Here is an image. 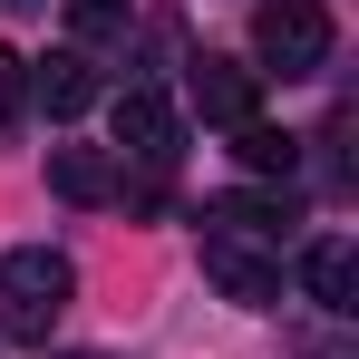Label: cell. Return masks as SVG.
<instances>
[{
  "label": "cell",
  "instance_id": "cell-1",
  "mask_svg": "<svg viewBox=\"0 0 359 359\" xmlns=\"http://www.w3.org/2000/svg\"><path fill=\"white\" fill-rule=\"evenodd\" d=\"M68 292H78V272H68V252H49V243H20V252H0V340H49L59 330Z\"/></svg>",
  "mask_w": 359,
  "mask_h": 359
},
{
  "label": "cell",
  "instance_id": "cell-2",
  "mask_svg": "<svg viewBox=\"0 0 359 359\" xmlns=\"http://www.w3.org/2000/svg\"><path fill=\"white\" fill-rule=\"evenodd\" d=\"M252 59L282 68V78H311L330 59V10L320 0H262L252 10Z\"/></svg>",
  "mask_w": 359,
  "mask_h": 359
},
{
  "label": "cell",
  "instance_id": "cell-3",
  "mask_svg": "<svg viewBox=\"0 0 359 359\" xmlns=\"http://www.w3.org/2000/svg\"><path fill=\"white\" fill-rule=\"evenodd\" d=\"M117 156H136L146 175H165V165L184 156V117L156 97V88H126L117 97Z\"/></svg>",
  "mask_w": 359,
  "mask_h": 359
},
{
  "label": "cell",
  "instance_id": "cell-4",
  "mask_svg": "<svg viewBox=\"0 0 359 359\" xmlns=\"http://www.w3.org/2000/svg\"><path fill=\"white\" fill-rule=\"evenodd\" d=\"M184 97H194V117H214V126H252V117H262V68L194 59V68H184Z\"/></svg>",
  "mask_w": 359,
  "mask_h": 359
},
{
  "label": "cell",
  "instance_id": "cell-5",
  "mask_svg": "<svg viewBox=\"0 0 359 359\" xmlns=\"http://www.w3.org/2000/svg\"><path fill=\"white\" fill-rule=\"evenodd\" d=\"M204 282H214L224 301H243V311H272V301H282V262H272V252H252V243L204 233Z\"/></svg>",
  "mask_w": 359,
  "mask_h": 359
},
{
  "label": "cell",
  "instance_id": "cell-6",
  "mask_svg": "<svg viewBox=\"0 0 359 359\" xmlns=\"http://www.w3.org/2000/svg\"><path fill=\"white\" fill-rule=\"evenodd\" d=\"M204 224H214L224 243H282L292 194H214V204H204Z\"/></svg>",
  "mask_w": 359,
  "mask_h": 359
},
{
  "label": "cell",
  "instance_id": "cell-7",
  "mask_svg": "<svg viewBox=\"0 0 359 359\" xmlns=\"http://www.w3.org/2000/svg\"><path fill=\"white\" fill-rule=\"evenodd\" d=\"M301 292L320 301L330 320L350 311V292H359V252H350V233H320L311 252H301Z\"/></svg>",
  "mask_w": 359,
  "mask_h": 359
},
{
  "label": "cell",
  "instance_id": "cell-8",
  "mask_svg": "<svg viewBox=\"0 0 359 359\" xmlns=\"http://www.w3.org/2000/svg\"><path fill=\"white\" fill-rule=\"evenodd\" d=\"M29 88H39L49 117H78V107H97V59H88V49H49V68H39Z\"/></svg>",
  "mask_w": 359,
  "mask_h": 359
},
{
  "label": "cell",
  "instance_id": "cell-9",
  "mask_svg": "<svg viewBox=\"0 0 359 359\" xmlns=\"http://www.w3.org/2000/svg\"><path fill=\"white\" fill-rule=\"evenodd\" d=\"M49 184H59L68 204H117V165L97 146H49Z\"/></svg>",
  "mask_w": 359,
  "mask_h": 359
},
{
  "label": "cell",
  "instance_id": "cell-10",
  "mask_svg": "<svg viewBox=\"0 0 359 359\" xmlns=\"http://www.w3.org/2000/svg\"><path fill=\"white\" fill-rule=\"evenodd\" d=\"M233 156L252 165V175H282V184H292V165H301V146L282 136V126H262V117H252V126H233Z\"/></svg>",
  "mask_w": 359,
  "mask_h": 359
},
{
  "label": "cell",
  "instance_id": "cell-11",
  "mask_svg": "<svg viewBox=\"0 0 359 359\" xmlns=\"http://www.w3.org/2000/svg\"><path fill=\"white\" fill-rule=\"evenodd\" d=\"M126 20H136V0H68V39H78V49L126 39Z\"/></svg>",
  "mask_w": 359,
  "mask_h": 359
},
{
  "label": "cell",
  "instance_id": "cell-12",
  "mask_svg": "<svg viewBox=\"0 0 359 359\" xmlns=\"http://www.w3.org/2000/svg\"><path fill=\"white\" fill-rule=\"evenodd\" d=\"M20 107H29V59H20V49H0V126L20 117Z\"/></svg>",
  "mask_w": 359,
  "mask_h": 359
},
{
  "label": "cell",
  "instance_id": "cell-13",
  "mask_svg": "<svg viewBox=\"0 0 359 359\" xmlns=\"http://www.w3.org/2000/svg\"><path fill=\"white\" fill-rule=\"evenodd\" d=\"M301 359H350V350H340V340H320V350H301Z\"/></svg>",
  "mask_w": 359,
  "mask_h": 359
}]
</instances>
